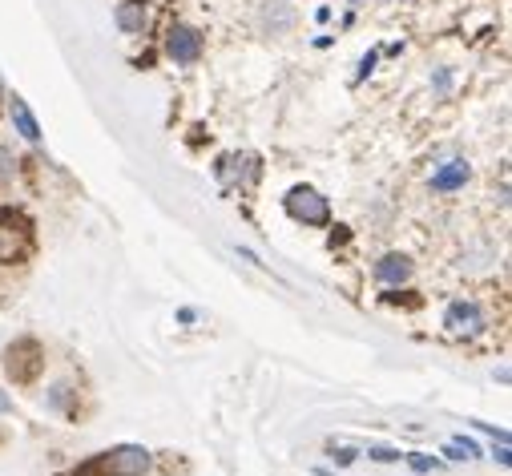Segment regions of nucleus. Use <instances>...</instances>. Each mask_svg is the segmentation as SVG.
I'll return each instance as SVG.
<instances>
[{"label":"nucleus","instance_id":"nucleus-11","mask_svg":"<svg viewBox=\"0 0 512 476\" xmlns=\"http://www.w3.org/2000/svg\"><path fill=\"white\" fill-rule=\"evenodd\" d=\"M117 25H121V33H142V25H146V5L142 0H121L117 5Z\"/></svg>","mask_w":512,"mask_h":476},{"label":"nucleus","instance_id":"nucleus-9","mask_svg":"<svg viewBox=\"0 0 512 476\" xmlns=\"http://www.w3.org/2000/svg\"><path fill=\"white\" fill-rule=\"evenodd\" d=\"M375 279H379L383 287L408 283V279H412V259H408V255H383V259L375 263Z\"/></svg>","mask_w":512,"mask_h":476},{"label":"nucleus","instance_id":"nucleus-13","mask_svg":"<svg viewBox=\"0 0 512 476\" xmlns=\"http://www.w3.org/2000/svg\"><path fill=\"white\" fill-rule=\"evenodd\" d=\"M412 468H416V472H428V468H436V460H424V456H412Z\"/></svg>","mask_w":512,"mask_h":476},{"label":"nucleus","instance_id":"nucleus-3","mask_svg":"<svg viewBox=\"0 0 512 476\" xmlns=\"http://www.w3.org/2000/svg\"><path fill=\"white\" fill-rule=\"evenodd\" d=\"M5 372L13 384H37L45 372V347L37 339H17L5 355Z\"/></svg>","mask_w":512,"mask_h":476},{"label":"nucleus","instance_id":"nucleus-8","mask_svg":"<svg viewBox=\"0 0 512 476\" xmlns=\"http://www.w3.org/2000/svg\"><path fill=\"white\" fill-rule=\"evenodd\" d=\"M9 113H13V130L25 138V142H41V126H37V117H33V109L25 105V97L21 93H9Z\"/></svg>","mask_w":512,"mask_h":476},{"label":"nucleus","instance_id":"nucleus-10","mask_svg":"<svg viewBox=\"0 0 512 476\" xmlns=\"http://www.w3.org/2000/svg\"><path fill=\"white\" fill-rule=\"evenodd\" d=\"M263 25H267L275 37H283V33H291L295 13L283 5V0H267V9H263Z\"/></svg>","mask_w":512,"mask_h":476},{"label":"nucleus","instance_id":"nucleus-6","mask_svg":"<svg viewBox=\"0 0 512 476\" xmlns=\"http://www.w3.org/2000/svg\"><path fill=\"white\" fill-rule=\"evenodd\" d=\"M166 53L174 57V65H194L202 57V33L190 25H174L166 33Z\"/></svg>","mask_w":512,"mask_h":476},{"label":"nucleus","instance_id":"nucleus-12","mask_svg":"<svg viewBox=\"0 0 512 476\" xmlns=\"http://www.w3.org/2000/svg\"><path fill=\"white\" fill-rule=\"evenodd\" d=\"M371 456H375V460H400L396 448H371Z\"/></svg>","mask_w":512,"mask_h":476},{"label":"nucleus","instance_id":"nucleus-5","mask_svg":"<svg viewBox=\"0 0 512 476\" xmlns=\"http://www.w3.org/2000/svg\"><path fill=\"white\" fill-rule=\"evenodd\" d=\"M444 323H448V331L452 335H480L484 327H488V319H484V311H480V303H472V299H452L448 303V311H444Z\"/></svg>","mask_w":512,"mask_h":476},{"label":"nucleus","instance_id":"nucleus-1","mask_svg":"<svg viewBox=\"0 0 512 476\" xmlns=\"http://www.w3.org/2000/svg\"><path fill=\"white\" fill-rule=\"evenodd\" d=\"M150 464H154L150 448H142V444H117V448L97 452L81 468L61 472V476H142V472H150Z\"/></svg>","mask_w":512,"mask_h":476},{"label":"nucleus","instance_id":"nucleus-2","mask_svg":"<svg viewBox=\"0 0 512 476\" xmlns=\"http://www.w3.org/2000/svg\"><path fill=\"white\" fill-rule=\"evenodd\" d=\"M37 251V226L25 210L17 206H0V263L5 267H17V263H29Z\"/></svg>","mask_w":512,"mask_h":476},{"label":"nucleus","instance_id":"nucleus-4","mask_svg":"<svg viewBox=\"0 0 512 476\" xmlns=\"http://www.w3.org/2000/svg\"><path fill=\"white\" fill-rule=\"evenodd\" d=\"M283 206H287V214H291L295 222H303V226H327V222H331V206H327V198H323L315 186H295V190L283 198Z\"/></svg>","mask_w":512,"mask_h":476},{"label":"nucleus","instance_id":"nucleus-7","mask_svg":"<svg viewBox=\"0 0 512 476\" xmlns=\"http://www.w3.org/2000/svg\"><path fill=\"white\" fill-rule=\"evenodd\" d=\"M468 178H472V166H468L464 158H452V162H444V166L432 174V182H428V186H432L436 194H452V190H460Z\"/></svg>","mask_w":512,"mask_h":476}]
</instances>
